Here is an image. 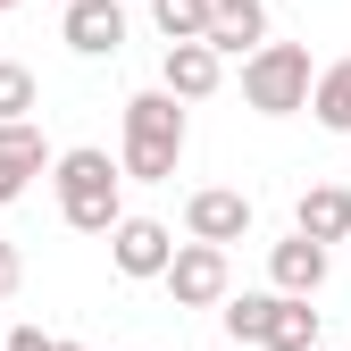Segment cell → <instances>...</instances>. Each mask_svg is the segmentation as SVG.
Wrapping results in <instances>:
<instances>
[{"label":"cell","mask_w":351,"mask_h":351,"mask_svg":"<svg viewBox=\"0 0 351 351\" xmlns=\"http://www.w3.org/2000/svg\"><path fill=\"white\" fill-rule=\"evenodd\" d=\"M51 184H59V217L75 234H109L117 217H125V201H117V184H125V167L109 159V151H59L51 159Z\"/></svg>","instance_id":"obj_1"},{"label":"cell","mask_w":351,"mask_h":351,"mask_svg":"<svg viewBox=\"0 0 351 351\" xmlns=\"http://www.w3.org/2000/svg\"><path fill=\"white\" fill-rule=\"evenodd\" d=\"M176 159H184V109H176V93L159 84V93H134L125 101V151L117 167L134 176V184H167Z\"/></svg>","instance_id":"obj_2"},{"label":"cell","mask_w":351,"mask_h":351,"mask_svg":"<svg viewBox=\"0 0 351 351\" xmlns=\"http://www.w3.org/2000/svg\"><path fill=\"white\" fill-rule=\"evenodd\" d=\"M310 51L301 42H259V51H243V101L259 117H293L301 101H310Z\"/></svg>","instance_id":"obj_3"},{"label":"cell","mask_w":351,"mask_h":351,"mask_svg":"<svg viewBox=\"0 0 351 351\" xmlns=\"http://www.w3.org/2000/svg\"><path fill=\"white\" fill-rule=\"evenodd\" d=\"M159 285L176 293V310H217L226 301V243H176Z\"/></svg>","instance_id":"obj_4"},{"label":"cell","mask_w":351,"mask_h":351,"mask_svg":"<svg viewBox=\"0 0 351 351\" xmlns=\"http://www.w3.org/2000/svg\"><path fill=\"white\" fill-rule=\"evenodd\" d=\"M184 234H193V243H243V234H251V193L201 184V193L184 201Z\"/></svg>","instance_id":"obj_5"},{"label":"cell","mask_w":351,"mask_h":351,"mask_svg":"<svg viewBox=\"0 0 351 351\" xmlns=\"http://www.w3.org/2000/svg\"><path fill=\"white\" fill-rule=\"evenodd\" d=\"M59 34H67L75 59H117V42H125V0H67Z\"/></svg>","instance_id":"obj_6"},{"label":"cell","mask_w":351,"mask_h":351,"mask_svg":"<svg viewBox=\"0 0 351 351\" xmlns=\"http://www.w3.org/2000/svg\"><path fill=\"white\" fill-rule=\"evenodd\" d=\"M167 251H176V234L159 226V217H117V226H109V259H117V276H159L167 268Z\"/></svg>","instance_id":"obj_7"},{"label":"cell","mask_w":351,"mask_h":351,"mask_svg":"<svg viewBox=\"0 0 351 351\" xmlns=\"http://www.w3.org/2000/svg\"><path fill=\"white\" fill-rule=\"evenodd\" d=\"M42 167H51V143H42V125H34V117H9V125H0V209H9Z\"/></svg>","instance_id":"obj_8"},{"label":"cell","mask_w":351,"mask_h":351,"mask_svg":"<svg viewBox=\"0 0 351 351\" xmlns=\"http://www.w3.org/2000/svg\"><path fill=\"white\" fill-rule=\"evenodd\" d=\"M201 42H209L217 59H243V51H259V42H268V9H259V0H209Z\"/></svg>","instance_id":"obj_9"},{"label":"cell","mask_w":351,"mask_h":351,"mask_svg":"<svg viewBox=\"0 0 351 351\" xmlns=\"http://www.w3.org/2000/svg\"><path fill=\"white\" fill-rule=\"evenodd\" d=\"M217 75H226V59H217L201 34H193V42H167V59H159V84H167L176 101H209Z\"/></svg>","instance_id":"obj_10"},{"label":"cell","mask_w":351,"mask_h":351,"mask_svg":"<svg viewBox=\"0 0 351 351\" xmlns=\"http://www.w3.org/2000/svg\"><path fill=\"white\" fill-rule=\"evenodd\" d=\"M310 343H318V310H310V293H268L259 351H310Z\"/></svg>","instance_id":"obj_11"},{"label":"cell","mask_w":351,"mask_h":351,"mask_svg":"<svg viewBox=\"0 0 351 351\" xmlns=\"http://www.w3.org/2000/svg\"><path fill=\"white\" fill-rule=\"evenodd\" d=\"M268 276H276V293H318L326 285V243H310V234L268 243Z\"/></svg>","instance_id":"obj_12"},{"label":"cell","mask_w":351,"mask_h":351,"mask_svg":"<svg viewBox=\"0 0 351 351\" xmlns=\"http://www.w3.org/2000/svg\"><path fill=\"white\" fill-rule=\"evenodd\" d=\"M293 234H310V243H343L351 234V193L343 184H310L293 201Z\"/></svg>","instance_id":"obj_13"},{"label":"cell","mask_w":351,"mask_h":351,"mask_svg":"<svg viewBox=\"0 0 351 351\" xmlns=\"http://www.w3.org/2000/svg\"><path fill=\"white\" fill-rule=\"evenodd\" d=\"M301 109H310L326 134H351V59L318 67V75H310V101H301Z\"/></svg>","instance_id":"obj_14"},{"label":"cell","mask_w":351,"mask_h":351,"mask_svg":"<svg viewBox=\"0 0 351 351\" xmlns=\"http://www.w3.org/2000/svg\"><path fill=\"white\" fill-rule=\"evenodd\" d=\"M151 17H159L167 42H193V34L209 25V0H151Z\"/></svg>","instance_id":"obj_15"},{"label":"cell","mask_w":351,"mask_h":351,"mask_svg":"<svg viewBox=\"0 0 351 351\" xmlns=\"http://www.w3.org/2000/svg\"><path fill=\"white\" fill-rule=\"evenodd\" d=\"M9 117H34V67L0 59V125H9Z\"/></svg>","instance_id":"obj_16"},{"label":"cell","mask_w":351,"mask_h":351,"mask_svg":"<svg viewBox=\"0 0 351 351\" xmlns=\"http://www.w3.org/2000/svg\"><path fill=\"white\" fill-rule=\"evenodd\" d=\"M217 318H226V335H234V343H259V326H268V293H234Z\"/></svg>","instance_id":"obj_17"},{"label":"cell","mask_w":351,"mask_h":351,"mask_svg":"<svg viewBox=\"0 0 351 351\" xmlns=\"http://www.w3.org/2000/svg\"><path fill=\"white\" fill-rule=\"evenodd\" d=\"M17 285H25V259H17V243H0V301H9Z\"/></svg>","instance_id":"obj_18"},{"label":"cell","mask_w":351,"mask_h":351,"mask_svg":"<svg viewBox=\"0 0 351 351\" xmlns=\"http://www.w3.org/2000/svg\"><path fill=\"white\" fill-rule=\"evenodd\" d=\"M0 351H51V335H42V326H9V335H0Z\"/></svg>","instance_id":"obj_19"},{"label":"cell","mask_w":351,"mask_h":351,"mask_svg":"<svg viewBox=\"0 0 351 351\" xmlns=\"http://www.w3.org/2000/svg\"><path fill=\"white\" fill-rule=\"evenodd\" d=\"M51 351H84V343H59V335H51Z\"/></svg>","instance_id":"obj_20"},{"label":"cell","mask_w":351,"mask_h":351,"mask_svg":"<svg viewBox=\"0 0 351 351\" xmlns=\"http://www.w3.org/2000/svg\"><path fill=\"white\" fill-rule=\"evenodd\" d=\"M0 9H17V0H0Z\"/></svg>","instance_id":"obj_21"},{"label":"cell","mask_w":351,"mask_h":351,"mask_svg":"<svg viewBox=\"0 0 351 351\" xmlns=\"http://www.w3.org/2000/svg\"><path fill=\"white\" fill-rule=\"evenodd\" d=\"M59 9H67V0H59Z\"/></svg>","instance_id":"obj_22"},{"label":"cell","mask_w":351,"mask_h":351,"mask_svg":"<svg viewBox=\"0 0 351 351\" xmlns=\"http://www.w3.org/2000/svg\"><path fill=\"white\" fill-rule=\"evenodd\" d=\"M310 351H318V343H310Z\"/></svg>","instance_id":"obj_23"},{"label":"cell","mask_w":351,"mask_h":351,"mask_svg":"<svg viewBox=\"0 0 351 351\" xmlns=\"http://www.w3.org/2000/svg\"><path fill=\"white\" fill-rule=\"evenodd\" d=\"M343 243H351V234H343Z\"/></svg>","instance_id":"obj_24"}]
</instances>
